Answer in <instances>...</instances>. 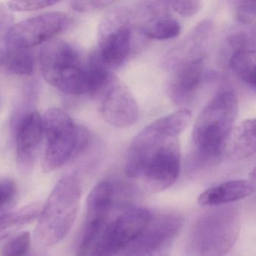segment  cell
I'll return each mask as SVG.
<instances>
[{
	"label": "cell",
	"instance_id": "12",
	"mask_svg": "<svg viewBox=\"0 0 256 256\" xmlns=\"http://www.w3.org/2000/svg\"><path fill=\"white\" fill-rule=\"evenodd\" d=\"M43 137L42 118L37 112L25 114L16 127V152L18 170L30 174Z\"/></svg>",
	"mask_w": 256,
	"mask_h": 256
},
{
	"label": "cell",
	"instance_id": "2",
	"mask_svg": "<svg viewBox=\"0 0 256 256\" xmlns=\"http://www.w3.org/2000/svg\"><path fill=\"white\" fill-rule=\"evenodd\" d=\"M40 60L46 82L70 95H95L110 80L106 68L94 64L84 65L80 50L67 42L48 43L42 49Z\"/></svg>",
	"mask_w": 256,
	"mask_h": 256
},
{
	"label": "cell",
	"instance_id": "17",
	"mask_svg": "<svg viewBox=\"0 0 256 256\" xmlns=\"http://www.w3.org/2000/svg\"><path fill=\"white\" fill-rule=\"evenodd\" d=\"M41 209L40 204L32 203L0 216V242L38 218Z\"/></svg>",
	"mask_w": 256,
	"mask_h": 256
},
{
	"label": "cell",
	"instance_id": "25",
	"mask_svg": "<svg viewBox=\"0 0 256 256\" xmlns=\"http://www.w3.org/2000/svg\"><path fill=\"white\" fill-rule=\"evenodd\" d=\"M236 19L242 24H251L256 17L254 1H238L235 8Z\"/></svg>",
	"mask_w": 256,
	"mask_h": 256
},
{
	"label": "cell",
	"instance_id": "11",
	"mask_svg": "<svg viewBox=\"0 0 256 256\" xmlns=\"http://www.w3.org/2000/svg\"><path fill=\"white\" fill-rule=\"evenodd\" d=\"M132 32L126 23L115 25L113 16L100 26L98 50L94 58L107 70L121 66L128 60L132 46Z\"/></svg>",
	"mask_w": 256,
	"mask_h": 256
},
{
	"label": "cell",
	"instance_id": "5",
	"mask_svg": "<svg viewBox=\"0 0 256 256\" xmlns=\"http://www.w3.org/2000/svg\"><path fill=\"white\" fill-rule=\"evenodd\" d=\"M42 126L46 145L42 166L46 173L60 168L89 144V132L84 127L76 125L64 110L56 108L48 109L43 116Z\"/></svg>",
	"mask_w": 256,
	"mask_h": 256
},
{
	"label": "cell",
	"instance_id": "1",
	"mask_svg": "<svg viewBox=\"0 0 256 256\" xmlns=\"http://www.w3.org/2000/svg\"><path fill=\"white\" fill-rule=\"evenodd\" d=\"M181 150L178 137L170 136L157 121L136 136L128 149L126 173L142 182L148 192L170 188L180 172Z\"/></svg>",
	"mask_w": 256,
	"mask_h": 256
},
{
	"label": "cell",
	"instance_id": "18",
	"mask_svg": "<svg viewBox=\"0 0 256 256\" xmlns=\"http://www.w3.org/2000/svg\"><path fill=\"white\" fill-rule=\"evenodd\" d=\"M256 52L248 48L235 50L229 59L232 71L253 89L256 85Z\"/></svg>",
	"mask_w": 256,
	"mask_h": 256
},
{
	"label": "cell",
	"instance_id": "16",
	"mask_svg": "<svg viewBox=\"0 0 256 256\" xmlns=\"http://www.w3.org/2000/svg\"><path fill=\"white\" fill-rule=\"evenodd\" d=\"M256 120L242 121L232 131L228 142L230 154L238 158L252 156L256 152Z\"/></svg>",
	"mask_w": 256,
	"mask_h": 256
},
{
	"label": "cell",
	"instance_id": "7",
	"mask_svg": "<svg viewBox=\"0 0 256 256\" xmlns=\"http://www.w3.org/2000/svg\"><path fill=\"white\" fill-rule=\"evenodd\" d=\"M151 216L146 208H134L110 220L90 256H118L144 228Z\"/></svg>",
	"mask_w": 256,
	"mask_h": 256
},
{
	"label": "cell",
	"instance_id": "29",
	"mask_svg": "<svg viewBox=\"0 0 256 256\" xmlns=\"http://www.w3.org/2000/svg\"></svg>",
	"mask_w": 256,
	"mask_h": 256
},
{
	"label": "cell",
	"instance_id": "13",
	"mask_svg": "<svg viewBox=\"0 0 256 256\" xmlns=\"http://www.w3.org/2000/svg\"><path fill=\"white\" fill-rule=\"evenodd\" d=\"M102 114L109 125L116 128H128L137 122L139 108L127 86L112 82L103 97Z\"/></svg>",
	"mask_w": 256,
	"mask_h": 256
},
{
	"label": "cell",
	"instance_id": "9",
	"mask_svg": "<svg viewBox=\"0 0 256 256\" xmlns=\"http://www.w3.org/2000/svg\"><path fill=\"white\" fill-rule=\"evenodd\" d=\"M114 200L113 184L102 181L91 190L86 200V212L77 256H90L100 235L110 220Z\"/></svg>",
	"mask_w": 256,
	"mask_h": 256
},
{
	"label": "cell",
	"instance_id": "14",
	"mask_svg": "<svg viewBox=\"0 0 256 256\" xmlns=\"http://www.w3.org/2000/svg\"><path fill=\"white\" fill-rule=\"evenodd\" d=\"M204 60L202 56L182 61L169 80V96L176 104L190 102L200 88L204 78Z\"/></svg>",
	"mask_w": 256,
	"mask_h": 256
},
{
	"label": "cell",
	"instance_id": "23",
	"mask_svg": "<svg viewBox=\"0 0 256 256\" xmlns=\"http://www.w3.org/2000/svg\"><path fill=\"white\" fill-rule=\"evenodd\" d=\"M18 194V185L10 178L0 179V210L10 205Z\"/></svg>",
	"mask_w": 256,
	"mask_h": 256
},
{
	"label": "cell",
	"instance_id": "28",
	"mask_svg": "<svg viewBox=\"0 0 256 256\" xmlns=\"http://www.w3.org/2000/svg\"><path fill=\"white\" fill-rule=\"evenodd\" d=\"M4 64V54L0 50V68Z\"/></svg>",
	"mask_w": 256,
	"mask_h": 256
},
{
	"label": "cell",
	"instance_id": "21",
	"mask_svg": "<svg viewBox=\"0 0 256 256\" xmlns=\"http://www.w3.org/2000/svg\"><path fill=\"white\" fill-rule=\"evenodd\" d=\"M31 238L29 232H23L12 238L2 250V256H26L30 248Z\"/></svg>",
	"mask_w": 256,
	"mask_h": 256
},
{
	"label": "cell",
	"instance_id": "6",
	"mask_svg": "<svg viewBox=\"0 0 256 256\" xmlns=\"http://www.w3.org/2000/svg\"><path fill=\"white\" fill-rule=\"evenodd\" d=\"M199 217L192 230L193 244L200 256H224L236 242L240 218L233 206H215Z\"/></svg>",
	"mask_w": 256,
	"mask_h": 256
},
{
	"label": "cell",
	"instance_id": "8",
	"mask_svg": "<svg viewBox=\"0 0 256 256\" xmlns=\"http://www.w3.org/2000/svg\"><path fill=\"white\" fill-rule=\"evenodd\" d=\"M184 224V218L180 214H152L144 228L118 256H156L173 242Z\"/></svg>",
	"mask_w": 256,
	"mask_h": 256
},
{
	"label": "cell",
	"instance_id": "27",
	"mask_svg": "<svg viewBox=\"0 0 256 256\" xmlns=\"http://www.w3.org/2000/svg\"><path fill=\"white\" fill-rule=\"evenodd\" d=\"M14 18L8 6L0 4V47L6 44L7 36L14 26Z\"/></svg>",
	"mask_w": 256,
	"mask_h": 256
},
{
	"label": "cell",
	"instance_id": "24",
	"mask_svg": "<svg viewBox=\"0 0 256 256\" xmlns=\"http://www.w3.org/2000/svg\"><path fill=\"white\" fill-rule=\"evenodd\" d=\"M113 1L108 0H94V1H72L71 8L74 11L80 13H92L104 10L113 4Z\"/></svg>",
	"mask_w": 256,
	"mask_h": 256
},
{
	"label": "cell",
	"instance_id": "3",
	"mask_svg": "<svg viewBox=\"0 0 256 256\" xmlns=\"http://www.w3.org/2000/svg\"><path fill=\"white\" fill-rule=\"evenodd\" d=\"M238 114V101L232 90L217 92L202 109L193 126L194 157L202 166H214L222 160Z\"/></svg>",
	"mask_w": 256,
	"mask_h": 256
},
{
	"label": "cell",
	"instance_id": "4",
	"mask_svg": "<svg viewBox=\"0 0 256 256\" xmlns=\"http://www.w3.org/2000/svg\"><path fill=\"white\" fill-rule=\"evenodd\" d=\"M82 186L77 176L61 178L40 210L36 236L44 246H54L71 230L80 206Z\"/></svg>",
	"mask_w": 256,
	"mask_h": 256
},
{
	"label": "cell",
	"instance_id": "10",
	"mask_svg": "<svg viewBox=\"0 0 256 256\" xmlns=\"http://www.w3.org/2000/svg\"><path fill=\"white\" fill-rule=\"evenodd\" d=\"M68 14L59 12L43 13L14 25L7 36L8 48L30 49L50 41L70 25Z\"/></svg>",
	"mask_w": 256,
	"mask_h": 256
},
{
	"label": "cell",
	"instance_id": "15",
	"mask_svg": "<svg viewBox=\"0 0 256 256\" xmlns=\"http://www.w3.org/2000/svg\"><path fill=\"white\" fill-rule=\"evenodd\" d=\"M254 187L250 181L236 180L211 187L199 194L198 202L202 206H218L242 200L251 196Z\"/></svg>",
	"mask_w": 256,
	"mask_h": 256
},
{
	"label": "cell",
	"instance_id": "22",
	"mask_svg": "<svg viewBox=\"0 0 256 256\" xmlns=\"http://www.w3.org/2000/svg\"><path fill=\"white\" fill-rule=\"evenodd\" d=\"M52 0H35V1H10L8 8L11 12H32L44 10L58 4Z\"/></svg>",
	"mask_w": 256,
	"mask_h": 256
},
{
	"label": "cell",
	"instance_id": "26",
	"mask_svg": "<svg viewBox=\"0 0 256 256\" xmlns=\"http://www.w3.org/2000/svg\"><path fill=\"white\" fill-rule=\"evenodd\" d=\"M170 6L174 11L184 18H190L196 16L202 8V2L197 0L188 1H170Z\"/></svg>",
	"mask_w": 256,
	"mask_h": 256
},
{
	"label": "cell",
	"instance_id": "19",
	"mask_svg": "<svg viewBox=\"0 0 256 256\" xmlns=\"http://www.w3.org/2000/svg\"><path fill=\"white\" fill-rule=\"evenodd\" d=\"M7 72L16 76H29L34 74L35 60L29 49L8 48L4 54Z\"/></svg>",
	"mask_w": 256,
	"mask_h": 256
},
{
	"label": "cell",
	"instance_id": "20",
	"mask_svg": "<svg viewBox=\"0 0 256 256\" xmlns=\"http://www.w3.org/2000/svg\"><path fill=\"white\" fill-rule=\"evenodd\" d=\"M180 24L170 18H162L150 24L144 32L146 36L156 40H167L176 38L181 32Z\"/></svg>",
	"mask_w": 256,
	"mask_h": 256
}]
</instances>
